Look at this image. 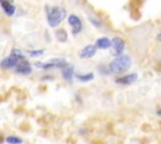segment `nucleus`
Masks as SVG:
<instances>
[{
	"mask_svg": "<svg viewBox=\"0 0 161 144\" xmlns=\"http://www.w3.org/2000/svg\"><path fill=\"white\" fill-rule=\"evenodd\" d=\"M111 41H112V46H113V49H114V53H113L114 56L123 54L125 48H126V44H125L123 39L119 38V36H114L113 39H111Z\"/></svg>",
	"mask_w": 161,
	"mask_h": 144,
	"instance_id": "423d86ee",
	"label": "nucleus"
},
{
	"mask_svg": "<svg viewBox=\"0 0 161 144\" xmlns=\"http://www.w3.org/2000/svg\"><path fill=\"white\" fill-rule=\"evenodd\" d=\"M98 70L101 71L102 75H107V74L111 73V71H109V68H106L104 65H99V66H98Z\"/></svg>",
	"mask_w": 161,
	"mask_h": 144,
	"instance_id": "6ab92c4d",
	"label": "nucleus"
},
{
	"mask_svg": "<svg viewBox=\"0 0 161 144\" xmlns=\"http://www.w3.org/2000/svg\"><path fill=\"white\" fill-rule=\"evenodd\" d=\"M14 70H15L16 74H20V75H29V74L31 73L33 69H31L30 63L26 61V60L24 59V60L19 61V63L16 64V66L14 68Z\"/></svg>",
	"mask_w": 161,
	"mask_h": 144,
	"instance_id": "39448f33",
	"label": "nucleus"
},
{
	"mask_svg": "<svg viewBox=\"0 0 161 144\" xmlns=\"http://www.w3.org/2000/svg\"><path fill=\"white\" fill-rule=\"evenodd\" d=\"M157 40H158V41H161V33L157 35Z\"/></svg>",
	"mask_w": 161,
	"mask_h": 144,
	"instance_id": "aec40b11",
	"label": "nucleus"
},
{
	"mask_svg": "<svg viewBox=\"0 0 161 144\" xmlns=\"http://www.w3.org/2000/svg\"><path fill=\"white\" fill-rule=\"evenodd\" d=\"M138 78V75L136 73H131V74H125V75H121L118 78H116V83L117 84H121V85H130L132 84L133 81H136Z\"/></svg>",
	"mask_w": 161,
	"mask_h": 144,
	"instance_id": "6e6552de",
	"label": "nucleus"
},
{
	"mask_svg": "<svg viewBox=\"0 0 161 144\" xmlns=\"http://www.w3.org/2000/svg\"><path fill=\"white\" fill-rule=\"evenodd\" d=\"M89 21H91L94 26H97V28H102V23H101L98 19H94L93 16H89Z\"/></svg>",
	"mask_w": 161,
	"mask_h": 144,
	"instance_id": "a211bd4d",
	"label": "nucleus"
},
{
	"mask_svg": "<svg viewBox=\"0 0 161 144\" xmlns=\"http://www.w3.org/2000/svg\"><path fill=\"white\" fill-rule=\"evenodd\" d=\"M62 76L65 81H72V79L74 78V68L67 64L64 68H62Z\"/></svg>",
	"mask_w": 161,
	"mask_h": 144,
	"instance_id": "f8f14e48",
	"label": "nucleus"
},
{
	"mask_svg": "<svg viewBox=\"0 0 161 144\" xmlns=\"http://www.w3.org/2000/svg\"><path fill=\"white\" fill-rule=\"evenodd\" d=\"M3 140H4V139H3V138H1V136H0V141H3Z\"/></svg>",
	"mask_w": 161,
	"mask_h": 144,
	"instance_id": "4be33fe9",
	"label": "nucleus"
},
{
	"mask_svg": "<svg viewBox=\"0 0 161 144\" xmlns=\"http://www.w3.org/2000/svg\"><path fill=\"white\" fill-rule=\"evenodd\" d=\"M68 64V61L63 58H54V59H50L45 63H40V61H36L35 63V66L39 68V69H44V70H49V69H62L64 68L65 65Z\"/></svg>",
	"mask_w": 161,
	"mask_h": 144,
	"instance_id": "7ed1b4c3",
	"label": "nucleus"
},
{
	"mask_svg": "<svg viewBox=\"0 0 161 144\" xmlns=\"http://www.w3.org/2000/svg\"><path fill=\"white\" fill-rule=\"evenodd\" d=\"M97 53V48L94 44H89V45H86L82 48V50L79 51V58L80 59H89V58H93Z\"/></svg>",
	"mask_w": 161,
	"mask_h": 144,
	"instance_id": "0eeeda50",
	"label": "nucleus"
},
{
	"mask_svg": "<svg viewBox=\"0 0 161 144\" xmlns=\"http://www.w3.org/2000/svg\"><path fill=\"white\" fill-rule=\"evenodd\" d=\"M10 55H11V56H14L18 61H21V60H24V59H25V54H24L21 50H19V49H13V50H11V53H10Z\"/></svg>",
	"mask_w": 161,
	"mask_h": 144,
	"instance_id": "2eb2a0df",
	"label": "nucleus"
},
{
	"mask_svg": "<svg viewBox=\"0 0 161 144\" xmlns=\"http://www.w3.org/2000/svg\"><path fill=\"white\" fill-rule=\"evenodd\" d=\"M4 140H5L6 143H10V144H20V143H23V139L18 138V136H13V135L6 136Z\"/></svg>",
	"mask_w": 161,
	"mask_h": 144,
	"instance_id": "dca6fc26",
	"label": "nucleus"
},
{
	"mask_svg": "<svg viewBox=\"0 0 161 144\" xmlns=\"http://www.w3.org/2000/svg\"><path fill=\"white\" fill-rule=\"evenodd\" d=\"M68 24H69V26L72 28V34H73L74 36L78 35V34L83 30L82 20H80V18H79L78 15H75V14H70V15L68 16Z\"/></svg>",
	"mask_w": 161,
	"mask_h": 144,
	"instance_id": "20e7f679",
	"label": "nucleus"
},
{
	"mask_svg": "<svg viewBox=\"0 0 161 144\" xmlns=\"http://www.w3.org/2000/svg\"><path fill=\"white\" fill-rule=\"evenodd\" d=\"M9 1H11V3H14V0H9Z\"/></svg>",
	"mask_w": 161,
	"mask_h": 144,
	"instance_id": "5701e85b",
	"label": "nucleus"
},
{
	"mask_svg": "<svg viewBox=\"0 0 161 144\" xmlns=\"http://www.w3.org/2000/svg\"><path fill=\"white\" fill-rule=\"evenodd\" d=\"M28 54H29V56H31V58H38V56H42V55L44 54V50H43V49L28 50Z\"/></svg>",
	"mask_w": 161,
	"mask_h": 144,
	"instance_id": "f3484780",
	"label": "nucleus"
},
{
	"mask_svg": "<svg viewBox=\"0 0 161 144\" xmlns=\"http://www.w3.org/2000/svg\"><path fill=\"white\" fill-rule=\"evenodd\" d=\"M131 56L130 55H126V54H121V55H117L108 65L109 68V71L111 73H114V74H122V73H126L130 68H131Z\"/></svg>",
	"mask_w": 161,
	"mask_h": 144,
	"instance_id": "f03ea898",
	"label": "nucleus"
},
{
	"mask_svg": "<svg viewBox=\"0 0 161 144\" xmlns=\"http://www.w3.org/2000/svg\"><path fill=\"white\" fill-rule=\"evenodd\" d=\"M74 76H75V78H77L79 81H82V83H87V81L93 80L94 74H93V73H86V74H82V73L75 74V73H74Z\"/></svg>",
	"mask_w": 161,
	"mask_h": 144,
	"instance_id": "ddd939ff",
	"label": "nucleus"
},
{
	"mask_svg": "<svg viewBox=\"0 0 161 144\" xmlns=\"http://www.w3.org/2000/svg\"><path fill=\"white\" fill-rule=\"evenodd\" d=\"M157 115H158V116H161V108L157 110Z\"/></svg>",
	"mask_w": 161,
	"mask_h": 144,
	"instance_id": "412c9836",
	"label": "nucleus"
},
{
	"mask_svg": "<svg viewBox=\"0 0 161 144\" xmlns=\"http://www.w3.org/2000/svg\"><path fill=\"white\" fill-rule=\"evenodd\" d=\"M0 6H1L3 11L8 16H13L15 14V10L16 9H15V6H14V4L11 1H9V0H0Z\"/></svg>",
	"mask_w": 161,
	"mask_h": 144,
	"instance_id": "9d476101",
	"label": "nucleus"
},
{
	"mask_svg": "<svg viewBox=\"0 0 161 144\" xmlns=\"http://www.w3.org/2000/svg\"><path fill=\"white\" fill-rule=\"evenodd\" d=\"M19 61L14 58V56H11V55H9V56H6V58H4L1 61H0V68H3V69H14L15 66H16V64H18Z\"/></svg>",
	"mask_w": 161,
	"mask_h": 144,
	"instance_id": "1a4fd4ad",
	"label": "nucleus"
},
{
	"mask_svg": "<svg viewBox=\"0 0 161 144\" xmlns=\"http://www.w3.org/2000/svg\"><path fill=\"white\" fill-rule=\"evenodd\" d=\"M94 45H96L97 49L106 50V49H109V48L112 46V41H111V39L107 38V36H101V38H98V39L96 40Z\"/></svg>",
	"mask_w": 161,
	"mask_h": 144,
	"instance_id": "9b49d317",
	"label": "nucleus"
},
{
	"mask_svg": "<svg viewBox=\"0 0 161 144\" xmlns=\"http://www.w3.org/2000/svg\"><path fill=\"white\" fill-rule=\"evenodd\" d=\"M54 35H55L57 40H58V41H60V43H65V41H67V39H68L67 31H65L64 29H57V30H55V33H54Z\"/></svg>",
	"mask_w": 161,
	"mask_h": 144,
	"instance_id": "4468645a",
	"label": "nucleus"
},
{
	"mask_svg": "<svg viewBox=\"0 0 161 144\" xmlns=\"http://www.w3.org/2000/svg\"><path fill=\"white\" fill-rule=\"evenodd\" d=\"M45 14H47V21L50 28L58 26L67 15V11L62 6H45Z\"/></svg>",
	"mask_w": 161,
	"mask_h": 144,
	"instance_id": "f257e3e1",
	"label": "nucleus"
}]
</instances>
